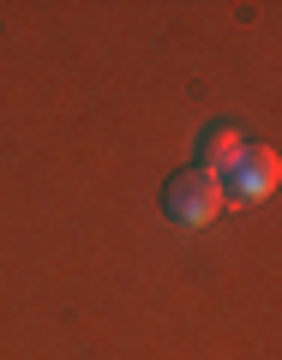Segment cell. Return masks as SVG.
I'll return each instance as SVG.
<instances>
[{
	"mask_svg": "<svg viewBox=\"0 0 282 360\" xmlns=\"http://www.w3.org/2000/svg\"><path fill=\"white\" fill-rule=\"evenodd\" d=\"M276 180H282V156L270 150V144H241V156L217 174L222 210L229 205H264V198L276 193Z\"/></svg>",
	"mask_w": 282,
	"mask_h": 360,
	"instance_id": "1",
	"label": "cell"
},
{
	"mask_svg": "<svg viewBox=\"0 0 282 360\" xmlns=\"http://www.w3.org/2000/svg\"><path fill=\"white\" fill-rule=\"evenodd\" d=\"M162 210H168V222H180V229H205V222H217L222 217V186H217V174H205V168H180L174 180L162 186Z\"/></svg>",
	"mask_w": 282,
	"mask_h": 360,
	"instance_id": "2",
	"label": "cell"
},
{
	"mask_svg": "<svg viewBox=\"0 0 282 360\" xmlns=\"http://www.w3.org/2000/svg\"><path fill=\"white\" fill-rule=\"evenodd\" d=\"M241 144L246 139L234 127H205V132H198V168H205V174H222V168L241 156Z\"/></svg>",
	"mask_w": 282,
	"mask_h": 360,
	"instance_id": "3",
	"label": "cell"
}]
</instances>
